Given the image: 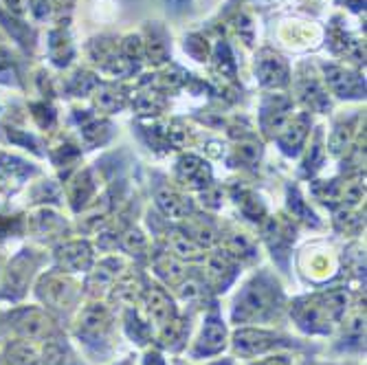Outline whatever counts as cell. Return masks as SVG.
<instances>
[{
  "instance_id": "obj_3",
  "label": "cell",
  "mask_w": 367,
  "mask_h": 365,
  "mask_svg": "<svg viewBox=\"0 0 367 365\" xmlns=\"http://www.w3.org/2000/svg\"><path fill=\"white\" fill-rule=\"evenodd\" d=\"M286 339H279L277 334H269L262 330H242L235 334V350L240 354L253 356V354H264L267 350H273L277 346H286Z\"/></svg>"
},
{
  "instance_id": "obj_16",
  "label": "cell",
  "mask_w": 367,
  "mask_h": 365,
  "mask_svg": "<svg viewBox=\"0 0 367 365\" xmlns=\"http://www.w3.org/2000/svg\"><path fill=\"white\" fill-rule=\"evenodd\" d=\"M350 3H352V9H354V11H358V9L365 5V0H350Z\"/></svg>"
},
{
  "instance_id": "obj_2",
  "label": "cell",
  "mask_w": 367,
  "mask_h": 365,
  "mask_svg": "<svg viewBox=\"0 0 367 365\" xmlns=\"http://www.w3.org/2000/svg\"><path fill=\"white\" fill-rule=\"evenodd\" d=\"M346 295L343 293H330L319 295L312 299H304L295 306V317L299 319L301 328L306 330H330V324L341 317L346 310Z\"/></svg>"
},
{
  "instance_id": "obj_11",
  "label": "cell",
  "mask_w": 367,
  "mask_h": 365,
  "mask_svg": "<svg viewBox=\"0 0 367 365\" xmlns=\"http://www.w3.org/2000/svg\"><path fill=\"white\" fill-rule=\"evenodd\" d=\"M178 170H180L182 178L190 180L192 185H207L205 180L209 178V168L202 161L194 159V156H187V159H182L180 165H178Z\"/></svg>"
},
{
  "instance_id": "obj_1",
  "label": "cell",
  "mask_w": 367,
  "mask_h": 365,
  "mask_svg": "<svg viewBox=\"0 0 367 365\" xmlns=\"http://www.w3.org/2000/svg\"><path fill=\"white\" fill-rule=\"evenodd\" d=\"M281 304V291L277 284H273L267 275L255 277L247 291L238 297L233 310L235 322H253V319H267L273 312H277Z\"/></svg>"
},
{
  "instance_id": "obj_9",
  "label": "cell",
  "mask_w": 367,
  "mask_h": 365,
  "mask_svg": "<svg viewBox=\"0 0 367 365\" xmlns=\"http://www.w3.org/2000/svg\"><path fill=\"white\" fill-rule=\"evenodd\" d=\"M150 315L156 324H167V319L172 317V302L170 297L165 295L163 289H159V286H154V289L150 291Z\"/></svg>"
},
{
  "instance_id": "obj_12",
  "label": "cell",
  "mask_w": 367,
  "mask_h": 365,
  "mask_svg": "<svg viewBox=\"0 0 367 365\" xmlns=\"http://www.w3.org/2000/svg\"><path fill=\"white\" fill-rule=\"evenodd\" d=\"M159 205L163 207V212L172 218H182L192 212V205L190 200H185L182 196L174 194V192H165V194H159Z\"/></svg>"
},
{
  "instance_id": "obj_10",
  "label": "cell",
  "mask_w": 367,
  "mask_h": 365,
  "mask_svg": "<svg viewBox=\"0 0 367 365\" xmlns=\"http://www.w3.org/2000/svg\"><path fill=\"white\" fill-rule=\"evenodd\" d=\"M82 328H80V332H84L86 336H103V330H106V324H108V317H106V310L103 308H99V306H95V308H88L86 312H84V317H82Z\"/></svg>"
},
{
  "instance_id": "obj_5",
  "label": "cell",
  "mask_w": 367,
  "mask_h": 365,
  "mask_svg": "<svg viewBox=\"0 0 367 365\" xmlns=\"http://www.w3.org/2000/svg\"><path fill=\"white\" fill-rule=\"evenodd\" d=\"M257 73H259L262 84L267 86H281L288 82V71H286L284 60L273 53H264V58L257 62Z\"/></svg>"
},
{
  "instance_id": "obj_6",
  "label": "cell",
  "mask_w": 367,
  "mask_h": 365,
  "mask_svg": "<svg viewBox=\"0 0 367 365\" xmlns=\"http://www.w3.org/2000/svg\"><path fill=\"white\" fill-rule=\"evenodd\" d=\"M224 346V326L220 319L216 317H209L207 324H205V330L200 334V341H198V348H196V354H214L218 350H222Z\"/></svg>"
},
{
  "instance_id": "obj_7",
  "label": "cell",
  "mask_w": 367,
  "mask_h": 365,
  "mask_svg": "<svg viewBox=\"0 0 367 365\" xmlns=\"http://www.w3.org/2000/svg\"><path fill=\"white\" fill-rule=\"evenodd\" d=\"M288 110H291V101L275 95L271 97L267 103H264V108H262V123H264L267 130L271 128H279L286 117H288Z\"/></svg>"
},
{
  "instance_id": "obj_14",
  "label": "cell",
  "mask_w": 367,
  "mask_h": 365,
  "mask_svg": "<svg viewBox=\"0 0 367 365\" xmlns=\"http://www.w3.org/2000/svg\"><path fill=\"white\" fill-rule=\"evenodd\" d=\"M156 269H159V273L163 277H167L170 282H178L182 277V267L176 262L174 257H170V255H161L159 262H156Z\"/></svg>"
},
{
  "instance_id": "obj_15",
  "label": "cell",
  "mask_w": 367,
  "mask_h": 365,
  "mask_svg": "<svg viewBox=\"0 0 367 365\" xmlns=\"http://www.w3.org/2000/svg\"><path fill=\"white\" fill-rule=\"evenodd\" d=\"M257 365H288V359L286 356H277V359H269V361H262Z\"/></svg>"
},
{
  "instance_id": "obj_8",
  "label": "cell",
  "mask_w": 367,
  "mask_h": 365,
  "mask_svg": "<svg viewBox=\"0 0 367 365\" xmlns=\"http://www.w3.org/2000/svg\"><path fill=\"white\" fill-rule=\"evenodd\" d=\"M306 133H308V117L306 115H301L291 128L286 130V133L281 135V139H279V145L284 148V152H288V154H295L297 150H299V145L304 143V139H306Z\"/></svg>"
},
{
  "instance_id": "obj_4",
  "label": "cell",
  "mask_w": 367,
  "mask_h": 365,
  "mask_svg": "<svg viewBox=\"0 0 367 365\" xmlns=\"http://www.w3.org/2000/svg\"><path fill=\"white\" fill-rule=\"evenodd\" d=\"M326 75H328L330 86L341 97H361V93L365 91V84H363V80H358V75H352L343 68L326 66Z\"/></svg>"
},
{
  "instance_id": "obj_13",
  "label": "cell",
  "mask_w": 367,
  "mask_h": 365,
  "mask_svg": "<svg viewBox=\"0 0 367 365\" xmlns=\"http://www.w3.org/2000/svg\"><path fill=\"white\" fill-rule=\"evenodd\" d=\"M172 249H174V253H178L180 257H190V259L200 257L198 245H196L192 238L182 236V233H174V236H172Z\"/></svg>"
}]
</instances>
